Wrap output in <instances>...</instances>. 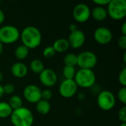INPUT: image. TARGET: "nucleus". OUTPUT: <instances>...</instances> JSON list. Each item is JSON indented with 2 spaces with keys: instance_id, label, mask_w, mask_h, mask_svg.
Instances as JSON below:
<instances>
[{
  "instance_id": "obj_22",
  "label": "nucleus",
  "mask_w": 126,
  "mask_h": 126,
  "mask_svg": "<svg viewBox=\"0 0 126 126\" xmlns=\"http://www.w3.org/2000/svg\"><path fill=\"white\" fill-rule=\"evenodd\" d=\"M63 63L65 66H73L78 65V56L73 53H68L63 58Z\"/></svg>"
},
{
  "instance_id": "obj_29",
  "label": "nucleus",
  "mask_w": 126,
  "mask_h": 126,
  "mask_svg": "<svg viewBox=\"0 0 126 126\" xmlns=\"http://www.w3.org/2000/svg\"><path fill=\"white\" fill-rule=\"evenodd\" d=\"M118 118L121 123H126V107L123 106L118 112Z\"/></svg>"
},
{
  "instance_id": "obj_36",
  "label": "nucleus",
  "mask_w": 126,
  "mask_h": 126,
  "mask_svg": "<svg viewBox=\"0 0 126 126\" xmlns=\"http://www.w3.org/2000/svg\"><path fill=\"white\" fill-rule=\"evenodd\" d=\"M3 49H4V47H3V44L0 42V55L3 52Z\"/></svg>"
},
{
  "instance_id": "obj_10",
  "label": "nucleus",
  "mask_w": 126,
  "mask_h": 126,
  "mask_svg": "<svg viewBox=\"0 0 126 126\" xmlns=\"http://www.w3.org/2000/svg\"><path fill=\"white\" fill-rule=\"evenodd\" d=\"M23 95L25 100L30 103H37L41 100V90L35 85L30 84L24 89Z\"/></svg>"
},
{
  "instance_id": "obj_32",
  "label": "nucleus",
  "mask_w": 126,
  "mask_h": 126,
  "mask_svg": "<svg viewBox=\"0 0 126 126\" xmlns=\"http://www.w3.org/2000/svg\"><path fill=\"white\" fill-rule=\"evenodd\" d=\"M4 19H5L4 13V12L0 9V24H1L4 21Z\"/></svg>"
},
{
  "instance_id": "obj_4",
  "label": "nucleus",
  "mask_w": 126,
  "mask_h": 126,
  "mask_svg": "<svg viewBox=\"0 0 126 126\" xmlns=\"http://www.w3.org/2000/svg\"><path fill=\"white\" fill-rule=\"evenodd\" d=\"M107 13L114 20H121L126 16V1L125 0H110L107 5Z\"/></svg>"
},
{
  "instance_id": "obj_12",
  "label": "nucleus",
  "mask_w": 126,
  "mask_h": 126,
  "mask_svg": "<svg viewBox=\"0 0 126 126\" xmlns=\"http://www.w3.org/2000/svg\"><path fill=\"white\" fill-rule=\"evenodd\" d=\"M39 80L44 86L51 87L57 83L58 76L53 69H44L39 74Z\"/></svg>"
},
{
  "instance_id": "obj_17",
  "label": "nucleus",
  "mask_w": 126,
  "mask_h": 126,
  "mask_svg": "<svg viewBox=\"0 0 126 126\" xmlns=\"http://www.w3.org/2000/svg\"><path fill=\"white\" fill-rule=\"evenodd\" d=\"M51 109V105L49 101L41 100L36 103V110L37 111L42 115L47 114Z\"/></svg>"
},
{
  "instance_id": "obj_38",
  "label": "nucleus",
  "mask_w": 126,
  "mask_h": 126,
  "mask_svg": "<svg viewBox=\"0 0 126 126\" xmlns=\"http://www.w3.org/2000/svg\"><path fill=\"white\" fill-rule=\"evenodd\" d=\"M2 80H3V75H2V73L0 72V83L2 81Z\"/></svg>"
},
{
  "instance_id": "obj_21",
  "label": "nucleus",
  "mask_w": 126,
  "mask_h": 126,
  "mask_svg": "<svg viewBox=\"0 0 126 126\" xmlns=\"http://www.w3.org/2000/svg\"><path fill=\"white\" fill-rule=\"evenodd\" d=\"M8 104L11 107L13 111H14L22 107L23 101H22V99L18 95H13L10 97Z\"/></svg>"
},
{
  "instance_id": "obj_39",
  "label": "nucleus",
  "mask_w": 126,
  "mask_h": 126,
  "mask_svg": "<svg viewBox=\"0 0 126 126\" xmlns=\"http://www.w3.org/2000/svg\"><path fill=\"white\" fill-rule=\"evenodd\" d=\"M120 126H126V123H121Z\"/></svg>"
},
{
  "instance_id": "obj_9",
  "label": "nucleus",
  "mask_w": 126,
  "mask_h": 126,
  "mask_svg": "<svg viewBox=\"0 0 126 126\" xmlns=\"http://www.w3.org/2000/svg\"><path fill=\"white\" fill-rule=\"evenodd\" d=\"M78 88L74 80L65 79L59 86V93L64 98H70L77 93Z\"/></svg>"
},
{
  "instance_id": "obj_24",
  "label": "nucleus",
  "mask_w": 126,
  "mask_h": 126,
  "mask_svg": "<svg viewBox=\"0 0 126 126\" xmlns=\"http://www.w3.org/2000/svg\"><path fill=\"white\" fill-rule=\"evenodd\" d=\"M55 55V51L53 49L52 46H49L44 48L43 51V55L46 58H51Z\"/></svg>"
},
{
  "instance_id": "obj_18",
  "label": "nucleus",
  "mask_w": 126,
  "mask_h": 126,
  "mask_svg": "<svg viewBox=\"0 0 126 126\" xmlns=\"http://www.w3.org/2000/svg\"><path fill=\"white\" fill-rule=\"evenodd\" d=\"M14 54H15V56L17 59L24 60L29 55V49L23 44L19 45L16 48Z\"/></svg>"
},
{
  "instance_id": "obj_40",
  "label": "nucleus",
  "mask_w": 126,
  "mask_h": 126,
  "mask_svg": "<svg viewBox=\"0 0 126 126\" xmlns=\"http://www.w3.org/2000/svg\"><path fill=\"white\" fill-rule=\"evenodd\" d=\"M126 53H125V54H124V57H123V60H124V62H125V63H126Z\"/></svg>"
},
{
  "instance_id": "obj_19",
  "label": "nucleus",
  "mask_w": 126,
  "mask_h": 126,
  "mask_svg": "<svg viewBox=\"0 0 126 126\" xmlns=\"http://www.w3.org/2000/svg\"><path fill=\"white\" fill-rule=\"evenodd\" d=\"M30 69L32 72L35 74H40L45 68L44 63L39 59H34L30 62Z\"/></svg>"
},
{
  "instance_id": "obj_37",
  "label": "nucleus",
  "mask_w": 126,
  "mask_h": 126,
  "mask_svg": "<svg viewBox=\"0 0 126 126\" xmlns=\"http://www.w3.org/2000/svg\"><path fill=\"white\" fill-rule=\"evenodd\" d=\"M83 97H84V95H83V94H79V95H78V98H79V99L82 100Z\"/></svg>"
},
{
  "instance_id": "obj_35",
  "label": "nucleus",
  "mask_w": 126,
  "mask_h": 126,
  "mask_svg": "<svg viewBox=\"0 0 126 126\" xmlns=\"http://www.w3.org/2000/svg\"><path fill=\"white\" fill-rule=\"evenodd\" d=\"M3 95H4L3 87H2V86L0 84V98H1V97H3Z\"/></svg>"
},
{
  "instance_id": "obj_31",
  "label": "nucleus",
  "mask_w": 126,
  "mask_h": 126,
  "mask_svg": "<svg viewBox=\"0 0 126 126\" xmlns=\"http://www.w3.org/2000/svg\"><path fill=\"white\" fill-rule=\"evenodd\" d=\"M110 0H94L93 2L96 4L97 6L103 7V6H107L109 3Z\"/></svg>"
},
{
  "instance_id": "obj_25",
  "label": "nucleus",
  "mask_w": 126,
  "mask_h": 126,
  "mask_svg": "<svg viewBox=\"0 0 126 126\" xmlns=\"http://www.w3.org/2000/svg\"><path fill=\"white\" fill-rule=\"evenodd\" d=\"M117 97L118 99L121 103L123 104L126 103V86H123L121 89H119L117 92Z\"/></svg>"
},
{
  "instance_id": "obj_27",
  "label": "nucleus",
  "mask_w": 126,
  "mask_h": 126,
  "mask_svg": "<svg viewBox=\"0 0 126 126\" xmlns=\"http://www.w3.org/2000/svg\"><path fill=\"white\" fill-rule=\"evenodd\" d=\"M3 92L4 94H11L14 92L15 91V87L12 83H6L3 86Z\"/></svg>"
},
{
  "instance_id": "obj_33",
  "label": "nucleus",
  "mask_w": 126,
  "mask_h": 126,
  "mask_svg": "<svg viewBox=\"0 0 126 126\" xmlns=\"http://www.w3.org/2000/svg\"><path fill=\"white\" fill-rule=\"evenodd\" d=\"M69 30H70L71 32H74V31L78 30V26L75 24H71L69 25Z\"/></svg>"
},
{
  "instance_id": "obj_23",
  "label": "nucleus",
  "mask_w": 126,
  "mask_h": 126,
  "mask_svg": "<svg viewBox=\"0 0 126 126\" xmlns=\"http://www.w3.org/2000/svg\"><path fill=\"white\" fill-rule=\"evenodd\" d=\"M76 69L75 67L73 66H64L63 69V75L65 79L67 80H74L75 74H76Z\"/></svg>"
},
{
  "instance_id": "obj_1",
  "label": "nucleus",
  "mask_w": 126,
  "mask_h": 126,
  "mask_svg": "<svg viewBox=\"0 0 126 126\" xmlns=\"http://www.w3.org/2000/svg\"><path fill=\"white\" fill-rule=\"evenodd\" d=\"M22 44L30 49L37 48L41 43L42 35L40 30L33 26H28L24 28L20 34Z\"/></svg>"
},
{
  "instance_id": "obj_14",
  "label": "nucleus",
  "mask_w": 126,
  "mask_h": 126,
  "mask_svg": "<svg viewBox=\"0 0 126 126\" xmlns=\"http://www.w3.org/2000/svg\"><path fill=\"white\" fill-rule=\"evenodd\" d=\"M10 72L15 78H23L27 75L28 68L24 63L16 62L11 66Z\"/></svg>"
},
{
  "instance_id": "obj_30",
  "label": "nucleus",
  "mask_w": 126,
  "mask_h": 126,
  "mask_svg": "<svg viewBox=\"0 0 126 126\" xmlns=\"http://www.w3.org/2000/svg\"><path fill=\"white\" fill-rule=\"evenodd\" d=\"M118 46L120 49L126 50V35H121L119 38H118V41H117Z\"/></svg>"
},
{
  "instance_id": "obj_34",
  "label": "nucleus",
  "mask_w": 126,
  "mask_h": 126,
  "mask_svg": "<svg viewBox=\"0 0 126 126\" xmlns=\"http://www.w3.org/2000/svg\"><path fill=\"white\" fill-rule=\"evenodd\" d=\"M121 32L123 35H126V22L125 21L121 27Z\"/></svg>"
},
{
  "instance_id": "obj_26",
  "label": "nucleus",
  "mask_w": 126,
  "mask_h": 126,
  "mask_svg": "<svg viewBox=\"0 0 126 126\" xmlns=\"http://www.w3.org/2000/svg\"><path fill=\"white\" fill-rule=\"evenodd\" d=\"M118 80L123 86H126V67H123L120 71L118 76Z\"/></svg>"
},
{
  "instance_id": "obj_6",
  "label": "nucleus",
  "mask_w": 126,
  "mask_h": 126,
  "mask_svg": "<svg viewBox=\"0 0 126 126\" xmlns=\"http://www.w3.org/2000/svg\"><path fill=\"white\" fill-rule=\"evenodd\" d=\"M78 66L80 69H92L97 63V57L93 52L83 51L78 55Z\"/></svg>"
},
{
  "instance_id": "obj_3",
  "label": "nucleus",
  "mask_w": 126,
  "mask_h": 126,
  "mask_svg": "<svg viewBox=\"0 0 126 126\" xmlns=\"http://www.w3.org/2000/svg\"><path fill=\"white\" fill-rule=\"evenodd\" d=\"M74 80L78 86L82 88H91L95 83L96 76L92 69H80L76 72Z\"/></svg>"
},
{
  "instance_id": "obj_5",
  "label": "nucleus",
  "mask_w": 126,
  "mask_h": 126,
  "mask_svg": "<svg viewBox=\"0 0 126 126\" xmlns=\"http://www.w3.org/2000/svg\"><path fill=\"white\" fill-rule=\"evenodd\" d=\"M20 38V32L13 25H4L0 28V42L4 44H11Z\"/></svg>"
},
{
  "instance_id": "obj_11",
  "label": "nucleus",
  "mask_w": 126,
  "mask_h": 126,
  "mask_svg": "<svg viewBox=\"0 0 126 126\" xmlns=\"http://www.w3.org/2000/svg\"><path fill=\"white\" fill-rule=\"evenodd\" d=\"M94 38L97 43L102 45H106L111 41L113 34L109 28L106 27H100L94 30Z\"/></svg>"
},
{
  "instance_id": "obj_8",
  "label": "nucleus",
  "mask_w": 126,
  "mask_h": 126,
  "mask_svg": "<svg viewBox=\"0 0 126 126\" xmlns=\"http://www.w3.org/2000/svg\"><path fill=\"white\" fill-rule=\"evenodd\" d=\"M72 16L77 22L84 23L89 19L91 16V10L86 4L79 3L73 8Z\"/></svg>"
},
{
  "instance_id": "obj_16",
  "label": "nucleus",
  "mask_w": 126,
  "mask_h": 126,
  "mask_svg": "<svg viewBox=\"0 0 126 126\" xmlns=\"http://www.w3.org/2000/svg\"><path fill=\"white\" fill-rule=\"evenodd\" d=\"M52 47L55 49V52H64L67 51L70 47H69L67 39L59 38V39H57L53 43Z\"/></svg>"
},
{
  "instance_id": "obj_13",
  "label": "nucleus",
  "mask_w": 126,
  "mask_h": 126,
  "mask_svg": "<svg viewBox=\"0 0 126 126\" xmlns=\"http://www.w3.org/2000/svg\"><path fill=\"white\" fill-rule=\"evenodd\" d=\"M67 40L70 47L73 49H79L84 44L86 36L84 32L78 29L74 32H71Z\"/></svg>"
},
{
  "instance_id": "obj_20",
  "label": "nucleus",
  "mask_w": 126,
  "mask_h": 126,
  "mask_svg": "<svg viewBox=\"0 0 126 126\" xmlns=\"http://www.w3.org/2000/svg\"><path fill=\"white\" fill-rule=\"evenodd\" d=\"M13 109L6 102H0V118H7L10 117Z\"/></svg>"
},
{
  "instance_id": "obj_28",
  "label": "nucleus",
  "mask_w": 126,
  "mask_h": 126,
  "mask_svg": "<svg viewBox=\"0 0 126 126\" xmlns=\"http://www.w3.org/2000/svg\"><path fill=\"white\" fill-rule=\"evenodd\" d=\"M52 97V93L49 89H44L41 91V99L49 101Z\"/></svg>"
},
{
  "instance_id": "obj_7",
  "label": "nucleus",
  "mask_w": 126,
  "mask_h": 126,
  "mask_svg": "<svg viewBox=\"0 0 126 126\" xmlns=\"http://www.w3.org/2000/svg\"><path fill=\"white\" fill-rule=\"evenodd\" d=\"M97 103L100 109L103 111H109L114 107L116 99L112 92L104 90L98 94Z\"/></svg>"
},
{
  "instance_id": "obj_15",
  "label": "nucleus",
  "mask_w": 126,
  "mask_h": 126,
  "mask_svg": "<svg viewBox=\"0 0 126 126\" xmlns=\"http://www.w3.org/2000/svg\"><path fill=\"white\" fill-rule=\"evenodd\" d=\"M91 16L94 20L97 21H102L107 18L108 13L106 9H105L103 7L96 6L91 11Z\"/></svg>"
},
{
  "instance_id": "obj_2",
  "label": "nucleus",
  "mask_w": 126,
  "mask_h": 126,
  "mask_svg": "<svg viewBox=\"0 0 126 126\" xmlns=\"http://www.w3.org/2000/svg\"><path fill=\"white\" fill-rule=\"evenodd\" d=\"M10 122L13 126H32L34 117L30 109L22 106L13 111L10 115Z\"/></svg>"
}]
</instances>
